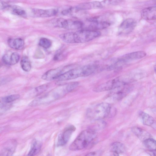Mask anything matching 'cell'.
<instances>
[{
    "mask_svg": "<svg viewBox=\"0 0 156 156\" xmlns=\"http://www.w3.org/2000/svg\"><path fill=\"white\" fill-rule=\"evenodd\" d=\"M102 153V151H98L90 152L86 154L87 156H98L100 155Z\"/></svg>",
    "mask_w": 156,
    "mask_h": 156,
    "instance_id": "f546056e",
    "label": "cell"
},
{
    "mask_svg": "<svg viewBox=\"0 0 156 156\" xmlns=\"http://www.w3.org/2000/svg\"><path fill=\"white\" fill-rule=\"evenodd\" d=\"M87 21V25H83V29L97 30L106 28L110 25V23L108 21L98 20L96 18L89 19Z\"/></svg>",
    "mask_w": 156,
    "mask_h": 156,
    "instance_id": "8992f818",
    "label": "cell"
},
{
    "mask_svg": "<svg viewBox=\"0 0 156 156\" xmlns=\"http://www.w3.org/2000/svg\"><path fill=\"white\" fill-rule=\"evenodd\" d=\"M144 146L150 151H156V140L151 137L143 141Z\"/></svg>",
    "mask_w": 156,
    "mask_h": 156,
    "instance_id": "cb8c5ba5",
    "label": "cell"
},
{
    "mask_svg": "<svg viewBox=\"0 0 156 156\" xmlns=\"http://www.w3.org/2000/svg\"><path fill=\"white\" fill-rule=\"evenodd\" d=\"M154 70L156 74V65L154 67Z\"/></svg>",
    "mask_w": 156,
    "mask_h": 156,
    "instance_id": "1f68e13d",
    "label": "cell"
},
{
    "mask_svg": "<svg viewBox=\"0 0 156 156\" xmlns=\"http://www.w3.org/2000/svg\"><path fill=\"white\" fill-rule=\"evenodd\" d=\"M76 128L74 126L70 125L66 128L58 136L57 143L58 146H63L69 140Z\"/></svg>",
    "mask_w": 156,
    "mask_h": 156,
    "instance_id": "ba28073f",
    "label": "cell"
},
{
    "mask_svg": "<svg viewBox=\"0 0 156 156\" xmlns=\"http://www.w3.org/2000/svg\"><path fill=\"white\" fill-rule=\"evenodd\" d=\"M146 55V52L143 51H138L131 52L122 56L118 59L124 64L130 61L141 58Z\"/></svg>",
    "mask_w": 156,
    "mask_h": 156,
    "instance_id": "7c38bea8",
    "label": "cell"
},
{
    "mask_svg": "<svg viewBox=\"0 0 156 156\" xmlns=\"http://www.w3.org/2000/svg\"><path fill=\"white\" fill-rule=\"evenodd\" d=\"M76 7L80 10L84 11L100 9L102 8V6L101 2L92 1L80 4L77 5Z\"/></svg>",
    "mask_w": 156,
    "mask_h": 156,
    "instance_id": "e0dca14e",
    "label": "cell"
},
{
    "mask_svg": "<svg viewBox=\"0 0 156 156\" xmlns=\"http://www.w3.org/2000/svg\"><path fill=\"white\" fill-rule=\"evenodd\" d=\"M133 133L141 141L151 137L150 135L147 132L138 127H133L132 129Z\"/></svg>",
    "mask_w": 156,
    "mask_h": 156,
    "instance_id": "ac0fdd59",
    "label": "cell"
},
{
    "mask_svg": "<svg viewBox=\"0 0 156 156\" xmlns=\"http://www.w3.org/2000/svg\"><path fill=\"white\" fill-rule=\"evenodd\" d=\"M83 23L80 21L73 19H64L62 28L69 30H76L82 28Z\"/></svg>",
    "mask_w": 156,
    "mask_h": 156,
    "instance_id": "4fadbf2b",
    "label": "cell"
},
{
    "mask_svg": "<svg viewBox=\"0 0 156 156\" xmlns=\"http://www.w3.org/2000/svg\"><path fill=\"white\" fill-rule=\"evenodd\" d=\"M58 10L55 9H34L32 10V14L34 17H48L56 15Z\"/></svg>",
    "mask_w": 156,
    "mask_h": 156,
    "instance_id": "30bf717a",
    "label": "cell"
},
{
    "mask_svg": "<svg viewBox=\"0 0 156 156\" xmlns=\"http://www.w3.org/2000/svg\"><path fill=\"white\" fill-rule=\"evenodd\" d=\"M101 32L98 30L82 29L75 32H69L59 35L63 41L69 44L84 43L99 37Z\"/></svg>",
    "mask_w": 156,
    "mask_h": 156,
    "instance_id": "6da1fadb",
    "label": "cell"
},
{
    "mask_svg": "<svg viewBox=\"0 0 156 156\" xmlns=\"http://www.w3.org/2000/svg\"><path fill=\"white\" fill-rule=\"evenodd\" d=\"M136 25V22L134 19H126L119 26L120 32L124 34L129 33L134 30Z\"/></svg>",
    "mask_w": 156,
    "mask_h": 156,
    "instance_id": "9c48e42d",
    "label": "cell"
},
{
    "mask_svg": "<svg viewBox=\"0 0 156 156\" xmlns=\"http://www.w3.org/2000/svg\"><path fill=\"white\" fill-rule=\"evenodd\" d=\"M22 69L25 72H29L31 68V65L28 58L26 56H23L20 61Z\"/></svg>",
    "mask_w": 156,
    "mask_h": 156,
    "instance_id": "d4e9b609",
    "label": "cell"
},
{
    "mask_svg": "<svg viewBox=\"0 0 156 156\" xmlns=\"http://www.w3.org/2000/svg\"><path fill=\"white\" fill-rule=\"evenodd\" d=\"M20 97V95L18 94H13L3 97L1 100V108H5L7 104L12 102Z\"/></svg>",
    "mask_w": 156,
    "mask_h": 156,
    "instance_id": "44dd1931",
    "label": "cell"
},
{
    "mask_svg": "<svg viewBox=\"0 0 156 156\" xmlns=\"http://www.w3.org/2000/svg\"><path fill=\"white\" fill-rule=\"evenodd\" d=\"M96 137V133L94 130H84L79 134L71 144L69 149L72 151H77L89 148L94 144Z\"/></svg>",
    "mask_w": 156,
    "mask_h": 156,
    "instance_id": "7a4b0ae2",
    "label": "cell"
},
{
    "mask_svg": "<svg viewBox=\"0 0 156 156\" xmlns=\"http://www.w3.org/2000/svg\"><path fill=\"white\" fill-rule=\"evenodd\" d=\"M130 89V84L122 85L111 90L108 94V96L111 97L114 100H119L128 93Z\"/></svg>",
    "mask_w": 156,
    "mask_h": 156,
    "instance_id": "52a82bcc",
    "label": "cell"
},
{
    "mask_svg": "<svg viewBox=\"0 0 156 156\" xmlns=\"http://www.w3.org/2000/svg\"><path fill=\"white\" fill-rule=\"evenodd\" d=\"M122 0H104L101 2L102 7L116 5L121 2Z\"/></svg>",
    "mask_w": 156,
    "mask_h": 156,
    "instance_id": "83f0119b",
    "label": "cell"
},
{
    "mask_svg": "<svg viewBox=\"0 0 156 156\" xmlns=\"http://www.w3.org/2000/svg\"><path fill=\"white\" fill-rule=\"evenodd\" d=\"M98 68V66L95 64L87 65L77 67L65 72L57 79L59 81H64L88 76L95 72Z\"/></svg>",
    "mask_w": 156,
    "mask_h": 156,
    "instance_id": "3957f363",
    "label": "cell"
},
{
    "mask_svg": "<svg viewBox=\"0 0 156 156\" xmlns=\"http://www.w3.org/2000/svg\"><path fill=\"white\" fill-rule=\"evenodd\" d=\"M41 147V143L39 141L34 140L32 142L28 155L34 156L36 155L40 151Z\"/></svg>",
    "mask_w": 156,
    "mask_h": 156,
    "instance_id": "7402d4cb",
    "label": "cell"
},
{
    "mask_svg": "<svg viewBox=\"0 0 156 156\" xmlns=\"http://www.w3.org/2000/svg\"><path fill=\"white\" fill-rule=\"evenodd\" d=\"M125 150L124 145L119 142H114L111 146V151L115 156H118L119 154L124 153Z\"/></svg>",
    "mask_w": 156,
    "mask_h": 156,
    "instance_id": "ffe728a7",
    "label": "cell"
},
{
    "mask_svg": "<svg viewBox=\"0 0 156 156\" xmlns=\"http://www.w3.org/2000/svg\"><path fill=\"white\" fill-rule=\"evenodd\" d=\"M141 15L145 20H156V6H150L143 9L141 11Z\"/></svg>",
    "mask_w": 156,
    "mask_h": 156,
    "instance_id": "9a60e30c",
    "label": "cell"
},
{
    "mask_svg": "<svg viewBox=\"0 0 156 156\" xmlns=\"http://www.w3.org/2000/svg\"><path fill=\"white\" fill-rule=\"evenodd\" d=\"M8 8H10L11 12L14 15L23 17L26 16V12L19 6L16 5L10 6L9 5Z\"/></svg>",
    "mask_w": 156,
    "mask_h": 156,
    "instance_id": "484cf974",
    "label": "cell"
},
{
    "mask_svg": "<svg viewBox=\"0 0 156 156\" xmlns=\"http://www.w3.org/2000/svg\"><path fill=\"white\" fill-rule=\"evenodd\" d=\"M20 58L19 54L17 52H13L10 54L4 55L2 57V61L6 65H13L18 63Z\"/></svg>",
    "mask_w": 156,
    "mask_h": 156,
    "instance_id": "2e32d148",
    "label": "cell"
},
{
    "mask_svg": "<svg viewBox=\"0 0 156 156\" xmlns=\"http://www.w3.org/2000/svg\"><path fill=\"white\" fill-rule=\"evenodd\" d=\"M16 144V142L14 140H10L7 142L3 147L0 152V155H12L15 151Z\"/></svg>",
    "mask_w": 156,
    "mask_h": 156,
    "instance_id": "5bb4252c",
    "label": "cell"
},
{
    "mask_svg": "<svg viewBox=\"0 0 156 156\" xmlns=\"http://www.w3.org/2000/svg\"><path fill=\"white\" fill-rule=\"evenodd\" d=\"M130 78L126 76H120L110 80L95 87L94 91L97 92L111 90L122 86L130 84Z\"/></svg>",
    "mask_w": 156,
    "mask_h": 156,
    "instance_id": "5b68a950",
    "label": "cell"
},
{
    "mask_svg": "<svg viewBox=\"0 0 156 156\" xmlns=\"http://www.w3.org/2000/svg\"><path fill=\"white\" fill-rule=\"evenodd\" d=\"M64 69L62 67L51 69L46 72L42 76V78L44 80L50 81L57 79L63 72Z\"/></svg>",
    "mask_w": 156,
    "mask_h": 156,
    "instance_id": "8fae6325",
    "label": "cell"
},
{
    "mask_svg": "<svg viewBox=\"0 0 156 156\" xmlns=\"http://www.w3.org/2000/svg\"><path fill=\"white\" fill-rule=\"evenodd\" d=\"M8 43L9 46L12 48L16 50H21L23 48L24 42V41L21 38L9 39Z\"/></svg>",
    "mask_w": 156,
    "mask_h": 156,
    "instance_id": "d6986e66",
    "label": "cell"
},
{
    "mask_svg": "<svg viewBox=\"0 0 156 156\" xmlns=\"http://www.w3.org/2000/svg\"><path fill=\"white\" fill-rule=\"evenodd\" d=\"M140 115L144 125L152 126L154 124V118L148 114L142 112Z\"/></svg>",
    "mask_w": 156,
    "mask_h": 156,
    "instance_id": "603a6c76",
    "label": "cell"
},
{
    "mask_svg": "<svg viewBox=\"0 0 156 156\" xmlns=\"http://www.w3.org/2000/svg\"><path fill=\"white\" fill-rule=\"evenodd\" d=\"M110 105L107 103H101L89 108L87 115L90 119L99 120L107 117L110 113Z\"/></svg>",
    "mask_w": 156,
    "mask_h": 156,
    "instance_id": "277c9868",
    "label": "cell"
},
{
    "mask_svg": "<svg viewBox=\"0 0 156 156\" xmlns=\"http://www.w3.org/2000/svg\"><path fill=\"white\" fill-rule=\"evenodd\" d=\"M39 44L40 46L47 49L51 46V42L49 39L45 37H42L39 40Z\"/></svg>",
    "mask_w": 156,
    "mask_h": 156,
    "instance_id": "4316f807",
    "label": "cell"
},
{
    "mask_svg": "<svg viewBox=\"0 0 156 156\" xmlns=\"http://www.w3.org/2000/svg\"><path fill=\"white\" fill-rule=\"evenodd\" d=\"M48 87V84L42 85L37 87L36 89V91L38 94L41 93L46 90Z\"/></svg>",
    "mask_w": 156,
    "mask_h": 156,
    "instance_id": "f1b7e54d",
    "label": "cell"
},
{
    "mask_svg": "<svg viewBox=\"0 0 156 156\" xmlns=\"http://www.w3.org/2000/svg\"><path fill=\"white\" fill-rule=\"evenodd\" d=\"M147 3V5H148L156 6V0L149 1Z\"/></svg>",
    "mask_w": 156,
    "mask_h": 156,
    "instance_id": "4dcf8cb0",
    "label": "cell"
}]
</instances>
